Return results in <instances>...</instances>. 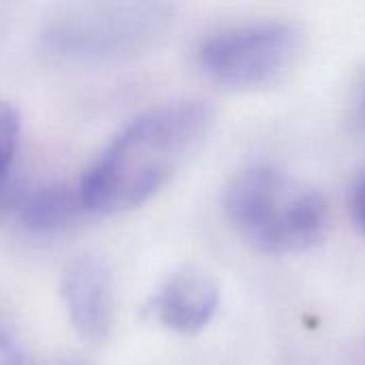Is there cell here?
<instances>
[{"label": "cell", "mask_w": 365, "mask_h": 365, "mask_svg": "<svg viewBox=\"0 0 365 365\" xmlns=\"http://www.w3.org/2000/svg\"><path fill=\"white\" fill-rule=\"evenodd\" d=\"M214 109L201 98L150 107L126 124L79 180L94 214H124L156 197L205 141Z\"/></svg>", "instance_id": "6da1fadb"}, {"label": "cell", "mask_w": 365, "mask_h": 365, "mask_svg": "<svg viewBox=\"0 0 365 365\" xmlns=\"http://www.w3.org/2000/svg\"><path fill=\"white\" fill-rule=\"evenodd\" d=\"M225 214L237 235L265 255L304 252L329 227L321 190L274 165H252L235 173L225 190Z\"/></svg>", "instance_id": "7a4b0ae2"}, {"label": "cell", "mask_w": 365, "mask_h": 365, "mask_svg": "<svg viewBox=\"0 0 365 365\" xmlns=\"http://www.w3.org/2000/svg\"><path fill=\"white\" fill-rule=\"evenodd\" d=\"M173 21L175 9L167 2H68L43 17L38 38L53 58L107 64L158 47Z\"/></svg>", "instance_id": "3957f363"}, {"label": "cell", "mask_w": 365, "mask_h": 365, "mask_svg": "<svg viewBox=\"0 0 365 365\" xmlns=\"http://www.w3.org/2000/svg\"><path fill=\"white\" fill-rule=\"evenodd\" d=\"M304 47V32L284 19L250 21L212 32L197 51L203 75L231 90L269 86L287 73Z\"/></svg>", "instance_id": "277c9868"}, {"label": "cell", "mask_w": 365, "mask_h": 365, "mask_svg": "<svg viewBox=\"0 0 365 365\" xmlns=\"http://www.w3.org/2000/svg\"><path fill=\"white\" fill-rule=\"evenodd\" d=\"M60 297L86 342H105L113 327V272L98 255L73 257L60 276Z\"/></svg>", "instance_id": "5b68a950"}, {"label": "cell", "mask_w": 365, "mask_h": 365, "mask_svg": "<svg viewBox=\"0 0 365 365\" xmlns=\"http://www.w3.org/2000/svg\"><path fill=\"white\" fill-rule=\"evenodd\" d=\"M220 289L216 280L199 267H180L165 278L148 304V314L160 327L195 336L216 317Z\"/></svg>", "instance_id": "8992f818"}, {"label": "cell", "mask_w": 365, "mask_h": 365, "mask_svg": "<svg viewBox=\"0 0 365 365\" xmlns=\"http://www.w3.org/2000/svg\"><path fill=\"white\" fill-rule=\"evenodd\" d=\"M88 212L77 184H41L21 195L15 205L19 225L36 235H51L71 229Z\"/></svg>", "instance_id": "52a82bcc"}, {"label": "cell", "mask_w": 365, "mask_h": 365, "mask_svg": "<svg viewBox=\"0 0 365 365\" xmlns=\"http://www.w3.org/2000/svg\"><path fill=\"white\" fill-rule=\"evenodd\" d=\"M21 137V115L11 101L0 98V205L9 192V180L15 165Z\"/></svg>", "instance_id": "ba28073f"}, {"label": "cell", "mask_w": 365, "mask_h": 365, "mask_svg": "<svg viewBox=\"0 0 365 365\" xmlns=\"http://www.w3.org/2000/svg\"><path fill=\"white\" fill-rule=\"evenodd\" d=\"M351 214L357 225V229L365 235V171L359 175V180L353 186L351 192Z\"/></svg>", "instance_id": "9c48e42d"}, {"label": "cell", "mask_w": 365, "mask_h": 365, "mask_svg": "<svg viewBox=\"0 0 365 365\" xmlns=\"http://www.w3.org/2000/svg\"><path fill=\"white\" fill-rule=\"evenodd\" d=\"M0 365H26L19 344L0 327Z\"/></svg>", "instance_id": "30bf717a"}, {"label": "cell", "mask_w": 365, "mask_h": 365, "mask_svg": "<svg viewBox=\"0 0 365 365\" xmlns=\"http://www.w3.org/2000/svg\"><path fill=\"white\" fill-rule=\"evenodd\" d=\"M62 365H86V364H81V361H68V364H62Z\"/></svg>", "instance_id": "8fae6325"}, {"label": "cell", "mask_w": 365, "mask_h": 365, "mask_svg": "<svg viewBox=\"0 0 365 365\" xmlns=\"http://www.w3.org/2000/svg\"><path fill=\"white\" fill-rule=\"evenodd\" d=\"M364 105H365V101H364Z\"/></svg>", "instance_id": "7c38bea8"}]
</instances>
